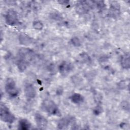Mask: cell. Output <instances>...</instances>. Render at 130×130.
<instances>
[{
    "instance_id": "cell-1",
    "label": "cell",
    "mask_w": 130,
    "mask_h": 130,
    "mask_svg": "<svg viewBox=\"0 0 130 130\" xmlns=\"http://www.w3.org/2000/svg\"><path fill=\"white\" fill-rule=\"evenodd\" d=\"M42 110L50 115L60 116L61 115L60 111L56 104L52 100L46 99L44 100L41 106Z\"/></svg>"
},
{
    "instance_id": "cell-2",
    "label": "cell",
    "mask_w": 130,
    "mask_h": 130,
    "mask_svg": "<svg viewBox=\"0 0 130 130\" xmlns=\"http://www.w3.org/2000/svg\"><path fill=\"white\" fill-rule=\"evenodd\" d=\"M0 117L3 121L10 124L13 123L16 119L14 115L10 111L8 107L3 103H1L0 106Z\"/></svg>"
},
{
    "instance_id": "cell-3",
    "label": "cell",
    "mask_w": 130,
    "mask_h": 130,
    "mask_svg": "<svg viewBox=\"0 0 130 130\" xmlns=\"http://www.w3.org/2000/svg\"><path fill=\"white\" fill-rule=\"evenodd\" d=\"M5 89L6 93L12 98H16L19 95V91L16 86V82L12 78L7 79L5 85Z\"/></svg>"
},
{
    "instance_id": "cell-4",
    "label": "cell",
    "mask_w": 130,
    "mask_h": 130,
    "mask_svg": "<svg viewBox=\"0 0 130 130\" xmlns=\"http://www.w3.org/2000/svg\"><path fill=\"white\" fill-rule=\"evenodd\" d=\"M5 19L7 24L10 26L16 25L19 21L17 13L13 9H9L7 11Z\"/></svg>"
},
{
    "instance_id": "cell-5",
    "label": "cell",
    "mask_w": 130,
    "mask_h": 130,
    "mask_svg": "<svg viewBox=\"0 0 130 130\" xmlns=\"http://www.w3.org/2000/svg\"><path fill=\"white\" fill-rule=\"evenodd\" d=\"M74 66L67 61H62L58 67V70L60 75L63 77L67 76L73 70Z\"/></svg>"
},
{
    "instance_id": "cell-6",
    "label": "cell",
    "mask_w": 130,
    "mask_h": 130,
    "mask_svg": "<svg viewBox=\"0 0 130 130\" xmlns=\"http://www.w3.org/2000/svg\"><path fill=\"white\" fill-rule=\"evenodd\" d=\"M75 122L74 117L68 116L61 118L57 123V127L59 129H67L68 127L71 124L73 125Z\"/></svg>"
},
{
    "instance_id": "cell-7",
    "label": "cell",
    "mask_w": 130,
    "mask_h": 130,
    "mask_svg": "<svg viewBox=\"0 0 130 130\" xmlns=\"http://www.w3.org/2000/svg\"><path fill=\"white\" fill-rule=\"evenodd\" d=\"M91 1H78L76 6V10L78 13L83 14L88 12L91 8Z\"/></svg>"
},
{
    "instance_id": "cell-8",
    "label": "cell",
    "mask_w": 130,
    "mask_h": 130,
    "mask_svg": "<svg viewBox=\"0 0 130 130\" xmlns=\"http://www.w3.org/2000/svg\"><path fill=\"white\" fill-rule=\"evenodd\" d=\"M34 54V51L27 48H21L18 51L19 58L26 60L28 62L32 58Z\"/></svg>"
},
{
    "instance_id": "cell-9",
    "label": "cell",
    "mask_w": 130,
    "mask_h": 130,
    "mask_svg": "<svg viewBox=\"0 0 130 130\" xmlns=\"http://www.w3.org/2000/svg\"><path fill=\"white\" fill-rule=\"evenodd\" d=\"M24 91L26 98L28 100H30L35 98L36 96V90L34 86L30 84L26 83L24 87Z\"/></svg>"
},
{
    "instance_id": "cell-10",
    "label": "cell",
    "mask_w": 130,
    "mask_h": 130,
    "mask_svg": "<svg viewBox=\"0 0 130 130\" xmlns=\"http://www.w3.org/2000/svg\"><path fill=\"white\" fill-rule=\"evenodd\" d=\"M35 120L37 126L41 129L45 128L48 125L47 119L39 113L35 114Z\"/></svg>"
},
{
    "instance_id": "cell-11",
    "label": "cell",
    "mask_w": 130,
    "mask_h": 130,
    "mask_svg": "<svg viewBox=\"0 0 130 130\" xmlns=\"http://www.w3.org/2000/svg\"><path fill=\"white\" fill-rule=\"evenodd\" d=\"M120 13V6L117 2L113 1L111 3L109 8V15L115 18L118 17Z\"/></svg>"
},
{
    "instance_id": "cell-12",
    "label": "cell",
    "mask_w": 130,
    "mask_h": 130,
    "mask_svg": "<svg viewBox=\"0 0 130 130\" xmlns=\"http://www.w3.org/2000/svg\"><path fill=\"white\" fill-rule=\"evenodd\" d=\"M18 40L19 43L22 45H29L33 42V39L28 35L22 33L20 34L18 37Z\"/></svg>"
},
{
    "instance_id": "cell-13",
    "label": "cell",
    "mask_w": 130,
    "mask_h": 130,
    "mask_svg": "<svg viewBox=\"0 0 130 130\" xmlns=\"http://www.w3.org/2000/svg\"><path fill=\"white\" fill-rule=\"evenodd\" d=\"M16 64L19 71L20 72H23L27 69L29 64V62L26 60L19 58Z\"/></svg>"
},
{
    "instance_id": "cell-14",
    "label": "cell",
    "mask_w": 130,
    "mask_h": 130,
    "mask_svg": "<svg viewBox=\"0 0 130 130\" xmlns=\"http://www.w3.org/2000/svg\"><path fill=\"white\" fill-rule=\"evenodd\" d=\"M71 102L75 104H80L84 101V96L79 93H74L70 96Z\"/></svg>"
},
{
    "instance_id": "cell-15",
    "label": "cell",
    "mask_w": 130,
    "mask_h": 130,
    "mask_svg": "<svg viewBox=\"0 0 130 130\" xmlns=\"http://www.w3.org/2000/svg\"><path fill=\"white\" fill-rule=\"evenodd\" d=\"M31 124L30 122L25 118H22L18 122V129L21 130H28L30 128Z\"/></svg>"
},
{
    "instance_id": "cell-16",
    "label": "cell",
    "mask_w": 130,
    "mask_h": 130,
    "mask_svg": "<svg viewBox=\"0 0 130 130\" xmlns=\"http://www.w3.org/2000/svg\"><path fill=\"white\" fill-rule=\"evenodd\" d=\"M120 63L121 67L124 69H128L130 67L129 55L128 53L123 55L121 57Z\"/></svg>"
},
{
    "instance_id": "cell-17",
    "label": "cell",
    "mask_w": 130,
    "mask_h": 130,
    "mask_svg": "<svg viewBox=\"0 0 130 130\" xmlns=\"http://www.w3.org/2000/svg\"><path fill=\"white\" fill-rule=\"evenodd\" d=\"M33 28L37 30H41L43 28V23L40 20H35L32 23Z\"/></svg>"
},
{
    "instance_id": "cell-18",
    "label": "cell",
    "mask_w": 130,
    "mask_h": 130,
    "mask_svg": "<svg viewBox=\"0 0 130 130\" xmlns=\"http://www.w3.org/2000/svg\"><path fill=\"white\" fill-rule=\"evenodd\" d=\"M72 44L75 47H80L81 45L80 40L77 37H73L71 40Z\"/></svg>"
},
{
    "instance_id": "cell-19",
    "label": "cell",
    "mask_w": 130,
    "mask_h": 130,
    "mask_svg": "<svg viewBox=\"0 0 130 130\" xmlns=\"http://www.w3.org/2000/svg\"><path fill=\"white\" fill-rule=\"evenodd\" d=\"M93 3L96 5V7L100 10H103L105 8V4L104 1H93Z\"/></svg>"
},
{
    "instance_id": "cell-20",
    "label": "cell",
    "mask_w": 130,
    "mask_h": 130,
    "mask_svg": "<svg viewBox=\"0 0 130 130\" xmlns=\"http://www.w3.org/2000/svg\"><path fill=\"white\" fill-rule=\"evenodd\" d=\"M121 108L126 111H129V105L127 101H123L121 102L120 104Z\"/></svg>"
},
{
    "instance_id": "cell-21",
    "label": "cell",
    "mask_w": 130,
    "mask_h": 130,
    "mask_svg": "<svg viewBox=\"0 0 130 130\" xmlns=\"http://www.w3.org/2000/svg\"><path fill=\"white\" fill-rule=\"evenodd\" d=\"M93 113L95 115H98L101 114L103 112V108L100 106H97L94 109H93Z\"/></svg>"
},
{
    "instance_id": "cell-22",
    "label": "cell",
    "mask_w": 130,
    "mask_h": 130,
    "mask_svg": "<svg viewBox=\"0 0 130 130\" xmlns=\"http://www.w3.org/2000/svg\"><path fill=\"white\" fill-rule=\"evenodd\" d=\"M81 57L83 59L85 62H89L90 61V58L86 53H82L81 54Z\"/></svg>"
},
{
    "instance_id": "cell-23",
    "label": "cell",
    "mask_w": 130,
    "mask_h": 130,
    "mask_svg": "<svg viewBox=\"0 0 130 130\" xmlns=\"http://www.w3.org/2000/svg\"><path fill=\"white\" fill-rule=\"evenodd\" d=\"M58 2L60 4H62V5H65V4H69V1H58Z\"/></svg>"
}]
</instances>
